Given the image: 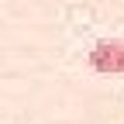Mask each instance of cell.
Segmentation results:
<instances>
[{"label":"cell","mask_w":124,"mask_h":124,"mask_svg":"<svg viewBox=\"0 0 124 124\" xmlns=\"http://www.w3.org/2000/svg\"><path fill=\"white\" fill-rule=\"evenodd\" d=\"M90 69L100 76H124V41L121 38H103L90 48L86 55Z\"/></svg>","instance_id":"cell-1"}]
</instances>
